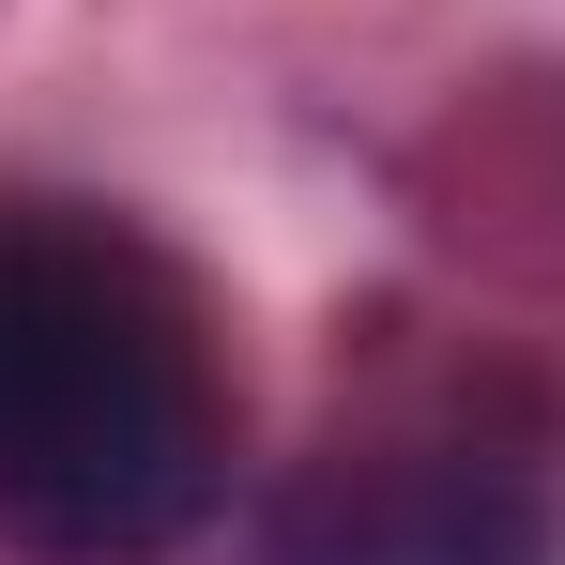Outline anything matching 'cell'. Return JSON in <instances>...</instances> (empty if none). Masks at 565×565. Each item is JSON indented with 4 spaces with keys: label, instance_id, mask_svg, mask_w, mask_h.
Returning a JSON list of instances; mask_svg holds the SVG:
<instances>
[{
    "label": "cell",
    "instance_id": "1",
    "mask_svg": "<svg viewBox=\"0 0 565 565\" xmlns=\"http://www.w3.org/2000/svg\"><path fill=\"white\" fill-rule=\"evenodd\" d=\"M230 489V367L199 290L77 199H0V551L153 565Z\"/></svg>",
    "mask_w": 565,
    "mask_h": 565
},
{
    "label": "cell",
    "instance_id": "2",
    "mask_svg": "<svg viewBox=\"0 0 565 565\" xmlns=\"http://www.w3.org/2000/svg\"><path fill=\"white\" fill-rule=\"evenodd\" d=\"M260 565H565V520L473 428H352L276 489Z\"/></svg>",
    "mask_w": 565,
    "mask_h": 565
}]
</instances>
